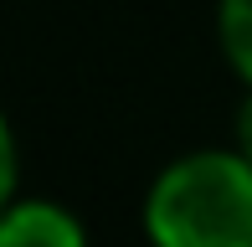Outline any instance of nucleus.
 <instances>
[{
	"mask_svg": "<svg viewBox=\"0 0 252 247\" xmlns=\"http://www.w3.org/2000/svg\"><path fill=\"white\" fill-rule=\"evenodd\" d=\"M16 134H10L5 114H0V211L10 206V196H16Z\"/></svg>",
	"mask_w": 252,
	"mask_h": 247,
	"instance_id": "4",
	"label": "nucleus"
},
{
	"mask_svg": "<svg viewBox=\"0 0 252 247\" xmlns=\"http://www.w3.org/2000/svg\"><path fill=\"white\" fill-rule=\"evenodd\" d=\"M0 247H88V232L57 201H10L0 211Z\"/></svg>",
	"mask_w": 252,
	"mask_h": 247,
	"instance_id": "2",
	"label": "nucleus"
},
{
	"mask_svg": "<svg viewBox=\"0 0 252 247\" xmlns=\"http://www.w3.org/2000/svg\"><path fill=\"white\" fill-rule=\"evenodd\" d=\"M237 150L252 160V88H247V98H242V108H237Z\"/></svg>",
	"mask_w": 252,
	"mask_h": 247,
	"instance_id": "5",
	"label": "nucleus"
},
{
	"mask_svg": "<svg viewBox=\"0 0 252 247\" xmlns=\"http://www.w3.org/2000/svg\"><path fill=\"white\" fill-rule=\"evenodd\" d=\"M216 36H221V52L237 67V77L252 88V0H221L216 5Z\"/></svg>",
	"mask_w": 252,
	"mask_h": 247,
	"instance_id": "3",
	"label": "nucleus"
},
{
	"mask_svg": "<svg viewBox=\"0 0 252 247\" xmlns=\"http://www.w3.org/2000/svg\"><path fill=\"white\" fill-rule=\"evenodd\" d=\"M155 247H252V160L242 150H201L165 165L144 201Z\"/></svg>",
	"mask_w": 252,
	"mask_h": 247,
	"instance_id": "1",
	"label": "nucleus"
}]
</instances>
